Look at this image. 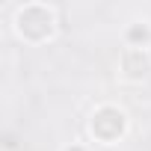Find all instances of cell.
<instances>
[{
  "instance_id": "6da1fadb",
  "label": "cell",
  "mask_w": 151,
  "mask_h": 151,
  "mask_svg": "<svg viewBox=\"0 0 151 151\" xmlns=\"http://www.w3.org/2000/svg\"><path fill=\"white\" fill-rule=\"evenodd\" d=\"M12 33L33 47L47 45L56 33H59V15L50 3L33 0V3H21L12 12Z\"/></svg>"
},
{
  "instance_id": "7a4b0ae2",
  "label": "cell",
  "mask_w": 151,
  "mask_h": 151,
  "mask_svg": "<svg viewBox=\"0 0 151 151\" xmlns=\"http://www.w3.org/2000/svg\"><path fill=\"white\" fill-rule=\"evenodd\" d=\"M86 130H89V136L98 145H119L127 136V130H130V116H127L124 107L107 101V104H98L89 113Z\"/></svg>"
},
{
  "instance_id": "3957f363",
  "label": "cell",
  "mask_w": 151,
  "mask_h": 151,
  "mask_svg": "<svg viewBox=\"0 0 151 151\" xmlns=\"http://www.w3.org/2000/svg\"><path fill=\"white\" fill-rule=\"evenodd\" d=\"M119 74L127 83H145L151 77V50L148 47H122Z\"/></svg>"
},
{
  "instance_id": "277c9868",
  "label": "cell",
  "mask_w": 151,
  "mask_h": 151,
  "mask_svg": "<svg viewBox=\"0 0 151 151\" xmlns=\"http://www.w3.org/2000/svg\"><path fill=\"white\" fill-rule=\"evenodd\" d=\"M124 47H148L151 45V24L148 21H130L122 33Z\"/></svg>"
},
{
  "instance_id": "5b68a950",
  "label": "cell",
  "mask_w": 151,
  "mask_h": 151,
  "mask_svg": "<svg viewBox=\"0 0 151 151\" xmlns=\"http://www.w3.org/2000/svg\"><path fill=\"white\" fill-rule=\"evenodd\" d=\"M62 151H89V148H86V145H80V142H68Z\"/></svg>"
}]
</instances>
